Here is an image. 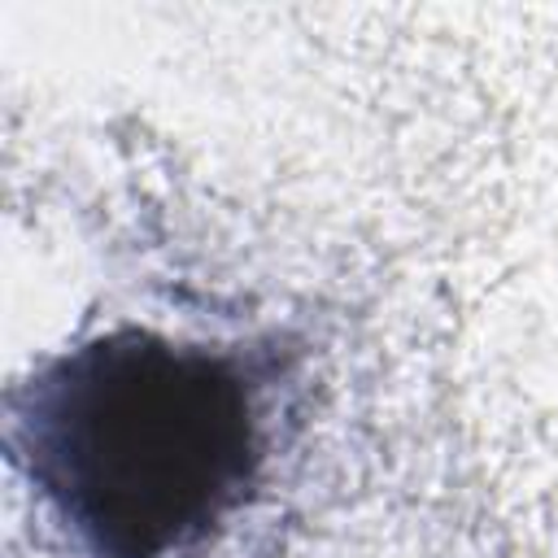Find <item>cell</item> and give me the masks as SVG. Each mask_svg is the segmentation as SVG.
Listing matches in <instances>:
<instances>
[{
	"label": "cell",
	"instance_id": "6da1fadb",
	"mask_svg": "<svg viewBox=\"0 0 558 558\" xmlns=\"http://www.w3.org/2000/svg\"><path fill=\"white\" fill-rule=\"evenodd\" d=\"M262 392L240 349L122 323L39 357L4 440L83 558H196L262 480Z\"/></svg>",
	"mask_w": 558,
	"mask_h": 558
}]
</instances>
